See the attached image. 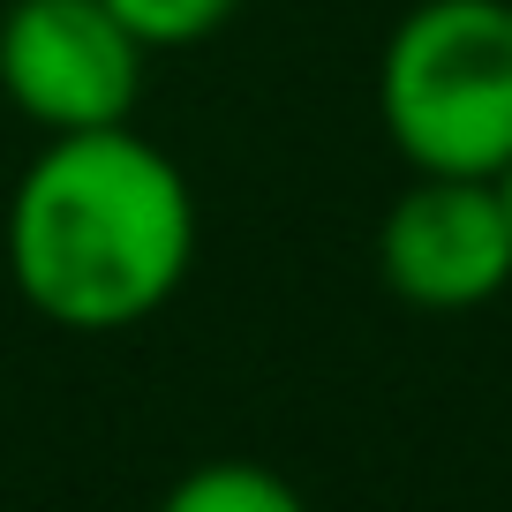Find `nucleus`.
<instances>
[{"label": "nucleus", "mask_w": 512, "mask_h": 512, "mask_svg": "<svg viewBox=\"0 0 512 512\" xmlns=\"http://www.w3.org/2000/svg\"><path fill=\"white\" fill-rule=\"evenodd\" d=\"M196 189L144 128L46 136L8 189L0 256L53 332L113 339L151 324L196 272Z\"/></svg>", "instance_id": "nucleus-1"}, {"label": "nucleus", "mask_w": 512, "mask_h": 512, "mask_svg": "<svg viewBox=\"0 0 512 512\" xmlns=\"http://www.w3.org/2000/svg\"><path fill=\"white\" fill-rule=\"evenodd\" d=\"M377 121L407 174L505 181L512 0H415L377 53Z\"/></svg>", "instance_id": "nucleus-2"}, {"label": "nucleus", "mask_w": 512, "mask_h": 512, "mask_svg": "<svg viewBox=\"0 0 512 512\" xmlns=\"http://www.w3.org/2000/svg\"><path fill=\"white\" fill-rule=\"evenodd\" d=\"M151 53L106 0H8L0 8V98L38 136L136 121Z\"/></svg>", "instance_id": "nucleus-3"}, {"label": "nucleus", "mask_w": 512, "mask_h": 512, "mask_svg": "<svg viewBox=\"0 0 512 512\" xmlns=\"http://www.w3.org/2000/svg\"><path fill=\"white\" fill-rule=\"evenodd\" d=\"M377 279L422 317H467L512 287V204L497 181L415 174L377 219Z\"/></svg>", "instance_id": "nucleus-4"}, {"label": "nucleus", "mask_w": 512, "mask_h": 512, "mask_svg": "<svg viewBox=\"0 0 512 512\" xmlns=\"http://www.w3.org/2000/svg\"><path fill=\"white\" fill-rule=\"evenodd\" d=\"M159 512H309V497L264 460H196L166 482Z\"/></svg>", "instance_id": "nucleus-5"}, {"label": "nucleus", "mask_w": 512, "mask_h": 512, "mask_svg": "<svg viewBox=\"0 0 512 512\" xmlns=\"http://www.w3.org/2000/svg\"><path fill=\"white\" fill-rule=\"evenodd\" d=\"M106 8L144 53H189L241 16V0H106Z\"/></svg>", "instance_id": "nucleus-6"}, {"label": "nucleus", "mask_w": 512, "mask_h": 512, "mask_svg": "<svg viewBox=\"0 0 512 512\" xmlns=\"http://www.w3.org/2000/svg\"><path fill=\"white\" fill-rule=\"evenodd\" d=\"M497 189H505V204H512V166H505V181H497Z\"/></svg>", "instance_id": "nucleus-7"}]
</instances>
